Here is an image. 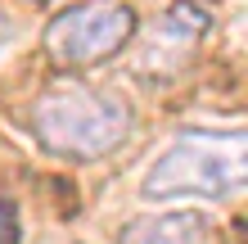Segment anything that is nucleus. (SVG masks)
Instances as JSON below:
<instances>
[{
	"instance_id": "obj_1",
	"label": "nucleus",
	"mask_w": 248,
	"mask_h": 244,
	"mask_svg": "<svg viewBox=\"0 0 248 244\" xmlns=\"http://www.w3.org/2000/svg\"><path fill=\"white\" fill-rule=\"evenodd\" d=\"M248 185L244 127H185L144 172V199H235Z\"/></svg>"
},
{
	"instance_id": "obj_2",
	"label": "nucleus",
	"mask_w": 248,
	"mask_h": 244,
	"mask_svg": "<svg viewBox=\"0 0 248 244\" xmlns=\"http://www.w3.org/2000/svg\"><path fill=\"white\" fill-rule=\"evenodd\" d=\"M27 131L54 159L95 163V159H104V154L126 145L131 104L113 91H99V86H86V81H68V86L46 91L32 104Z\"/></svg>"
},
{
	"instance_id": "obj_3",
	"label": "nucleus",
	"mask_w": 248,
	"mask_h": 244,
	"mask_svg": "<svg viewBox=\"0 0 248 244\" xmlns=\"http://www.w3.org/2000/svg\"><path fill=\"white\" fill-rule=\"evenodd\" d=\"M136 36V9L122 0H86L46 23L41 46L59 68H91L99 59H113Z\"/></svg>"
},
{
	"instance_id": "obj_4",
	"label": "nucleus",
	"mask_w": 248,
	"mask_h": 244,
	"mask_svg": "<svg viewBox=\"0 0 248 244\" xmlns=\"http://www.w3.org/2000/svg\"><path fill=\"white\" fill-rule=\"evenodd\" d=\"M118 244H217V226L203 212H158V217H140L126 222V231Z\"/></svg>"
},
{
	"instance_id": "obj_5",
	"label": "nucleus",
	"mask_w": 248,
	"mask_h": 244,
	"mask_svg": "<svg viewBox=\"0 0 248 244\" xmlns=\"http://www.w3.org/2000/svg\"><path fill=\"white\" fill-rule=\"evenodd\" d=\"M0 244H18V208L0 199Z\"/></svg>"
},
{
	"instance_id": "obj_6",
	"label": "nucleus",
	"mask_w": 248,
	"mask_h": 244,
	"mask_svg": "<svg viewBox=\"0 0 248 244\" xmlns=\"http://www.w3.org/2000/svg\"><path fill=\"white\" fill-rule=\"evenodd\" d=\"M9 41V23H5V14H0V46Z\"/></svg>"
}]
</instances>
